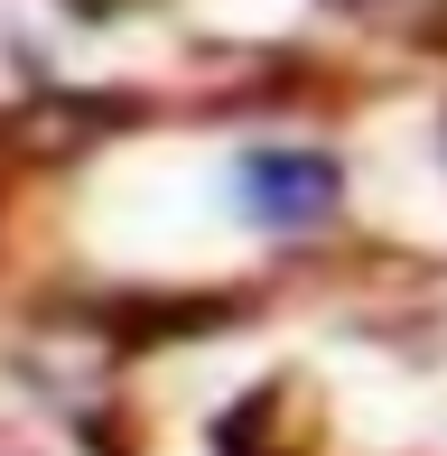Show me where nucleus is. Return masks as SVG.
Listing matches in <instances>:
<instances>
[{
  "instance_id": "1",
  "label": "nucleus",
  "mask_w": 447,
  "mask_h": 456,
  "mask_svg": "<svg viewBox=\"0 0 447 456\" xmlns=\"http://www.w3.org/2000/svg\"><path fill=\"white\" fill-rule=\"evenodd\" d=\"M242 196H252L261 224H327L336 215V159L317 150H252L242 159Z\"/></svg>"
}]
</instances>
